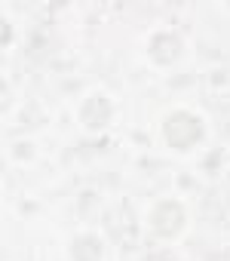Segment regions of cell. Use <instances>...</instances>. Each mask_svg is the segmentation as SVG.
<instances>
[{
    "label": "cell",
    "instance_id": "6da1fadb",
    "mask_svg": "<svg viewBox=\"0 0 230 261\" xmlns=\"http://www.w3.org/2000/svg\"><path fill=\"white\" fill-rule=\"evenodd\" d=\"M203 136V126L193 114L187 111H175L169 120H166V139L175 145V148H190L196 139Z\"/></svg>",
    "mask_w": 230,
    "mask_h": 261
},
{
    "label": "cell",
    "instance_id": "7a4b0ae2",
    "mask_svg": "<svg viewBox=\"0 0 230 261\" xmlns=\"http://www.w3.org/2000/svg\"><path fill=\"white\" fill-rule=\"evenodd\" d=\"M80 117H83V123H86L89 129L104 126V123H107V117H110V105H107V98H104V95H92V98H86V105H83Z\"/></svg>",
    "mask_w": 230,
    "mask_h": 261
}]
</instances>
